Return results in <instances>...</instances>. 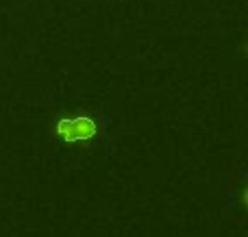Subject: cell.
<instances>
[{"instance_id":"1","label":"cell","mask_w":248,"mask_h":237,"mask_svg":"<svg viewBox=\"0 0 248 237\" xmlns=\"http://www.w3.org/2000/svg\"><path fill=\"white\" fill-rule=\"evenodd\" d=\"M96 126L94 122L85 120V118H77V120H63L59 122V129H57V133L61 135V137L65 139H85L90 137V135H94Z\"/></svg>"}]
</instances>
